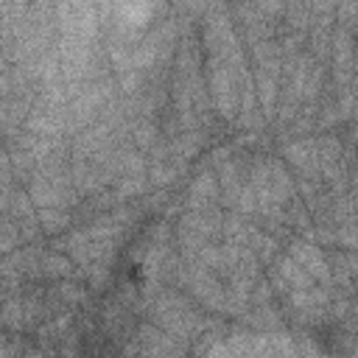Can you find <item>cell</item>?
<instances>
[{
    "mask_svg": "<svg viewBox=\"0 0 358 358\" xmlns=\"http://www.w3.org/2000/svg\"><path fill=\"white\" fill-rule=\"evenodd\" d=\"M291 257H294V260H296V263H299L310 277H313V274H316V277H322V280L327 277V266H324L322 255H319L313 246H308V243H294Z\"/></svg>",
    "mask_w": 358,
    "mask_h": 358,
    "instance_id": "obj_1",
    "label": "cell"
},
{
    "mask_svg": "<svg viewBox=\"0 0 358 358\" xmlns=\"http://www.w3.org/2000/svg\"><path fill=\"white\" fill-rule=\"evenodd\" d=\"M204 358H232V352H229V347L215 344V347H210V350H207V355H204Z\"/></svg>",
    "mask_w": 358,
    "mask_h": 358,
    "instance_id": "obj_3",
    "label": "cell"
},
{
    "mask_svg": "<svg viewBox=\"0 0 358 358\" xmlns=\"http://www.w3.org/2000/svg\"><path fill=\"white\" fill-rule=\"evenodd\" d=\"M120 14H126V22H145V17L154 11L151 3H123L117 6Z\"/></svg>",
    "mask_w": 358,
    "mask_h": 358,
    "instance_id": "obj_2",
    "label": "cell"
}]
</instances>
